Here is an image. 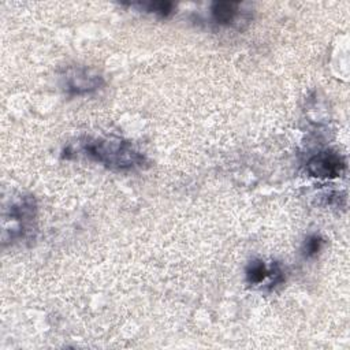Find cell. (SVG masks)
Masks as SVG:
<instances>
[{"instance_id": "obj_1", "label": "cell", "mask_w": 350, "mask_h": 350, "mask_svg": "<svg viewBox=\"0 0 350 350\" xmlns=\"http://www.w3.org/2000/svg\"><path fill=\"white\" fill-rule=\"evenodd\" d=\"M79 149L90 160L111 170L130 171L146 164L145 156L131 142L120 138H88L79 144Z\"/></svg>"}, {"instance_id": "obj_2", "label": "cell", "mask_w": 350, "mask_h": 350, "mask_svg": "<svg viewBox=\"0 0 350 350\" xmlns=\"http://www.w3.org/2000/svg\"><path fill=\"white\" fill-rule=\"evenodd\" d=\"M104 85V78L86 67L71 68L64 75V89L68 94L81 96L92 93Z\"/></svg>"}, {"instance_id": "obj_3", "label": "cell", "mask_w": 350, "mask_h": 350, "mask_svg": "<svg viewBox=\"0 0 350 350\" xmlns=\"http://www.w3.org/2000/svg\"><path fill=\"white\" fill-rule=\"evenodd\" d=\"M346 168V163L342 156L338 153L325 150L312 156L306 163L308 172L314 178L332 179L338 178L343 174Z\"/></svg>"}, {"instance_id": "obj_4", "label": "cell", "mask_w": 350, "mask_h": 350, "mask_svg": "<svg viewBox=\"0 0 350 350\" xmlns=\"http://www.w3.org/2000/svg\"><path fill=\"white\" fill-rule=\"evenodd\" d=\"M268 278H272V287L279 284L283 280V275H282L280 268L278 265H275L269 269V268H267V265L261 260H256V261L249 264V267L246 269L247 283L260 284Z\"/></svg>"}, {"instance_id": "obj_5", "label": "cell", "mask_w": 350, "mask_h": 350, "mask_svg": "<svg viewBox=\"0 0 350 350\" xmlns=\"http://www.w3.org/2000/svg\"><path fill=\"white\" fill-rule=\"evenodd\" d=\"M238 3L232 1H217L212 5V18L219 25H230L237 16Z\"/></svg>"}, {"instance_id": "obj_6", "label": "cell", "mask_w": 350, "mask_h": 350, "mask_svg": "<svg viewBox=\"0 0 350 350\" xmlns=\"http://www.w3.org/2000/svg\"><path fill=\"white\" fill-rule=\"evenodd\" d=\"M321 247H323V238L320 235L313 234L305 239L304 246H302V253L305 257L312 258L320 253Z\"/></svg>"}, {"instance_id": "obj_7", "label": "cell", "mask_w": 350, "mask_h": 350, "mask_svg": "<svg viewBox=\"0 0 350 350\" xmlns=\"http://www.w3.org/2000/svg\"><path fill=\"white\" fill-rule=\"evenodd\" d=\"M144 7L146 8V11L153 12L159 16H168L172 11H174V4L170 1H154V3H149V4H144Z\"/></svg>"}]
</instances>
